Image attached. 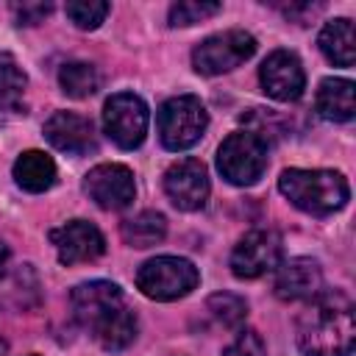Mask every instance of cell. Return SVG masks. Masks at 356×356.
<instances>
[{
	"label": "cell",
	"mask_w": 356,
	"mask_h": 356,
	"mask_svg": "<svg viewBox=\"0 0 356 356\" xmlns=\"http://www.w3.org/2000/svg\"><path fill=\"white\" fill-rule=\"evenodd\" d=\"M75 320L92 331L103 350L120 353L136 339V314L128 309L125 295L111 281H86L78 284L70 295Z\"/></svg>",
	"instance_id": "cell-1"
},
{
	"label": "cell",
	"mask_w": 356,
	"mask_h": 356,
	"mask_svg": "<svg viewBox=\"0 0 356 356\" xmlns=\"http://www.w3.org/2000/svg\"><path fill=\"white\" fill-rule=\"evenodd\" d=\"M298 348L306 356H350L356 345L353 306L342 292H320L300 312L295 325Z\"/></svg>",
	"instance_id": "cell-2"
},
{
	"label": "cell",
	"mask_w": 356,
	"mask_h": 356,
	"mask_svg": "<svg viewBox=\"0 0 356 356\" xmlns=\"http://www.w3.org/2000/svg\"><path fill=\"white\" fill-rule=\"evenodd\" d=\"M278 189L295 209L314 214V217H325V214L339 211L350 197V186H348L345 175L337 170L292 167V170L281 172Z\"/></svg>",
	"instance_id": "cell-3"
},
{
	"label": "cell",
	"mask_w": 356,
	"mask_h": 356,
	"mask_svg": "<svg viewBox=\"0 0 356 356\" xmlns=\"http://www.w3.org/2000/svg\"><path fill=\"white\" fill-rule=\"evenodd\" d=\"M270 145L256 131H234L217 150V170L234 186H253L267 170Z\"/></svg>",
	"instance_id": "cell-4"
},
{
	"label": "cell",
	"mask_w": 356,
	"mask_h": 356,
	"mask_svg": "<svg viewBox=\"0 0 356 356\" xmlns=\"http://www.w3.org/2000/svg\"><path fill=\"white\" fill-rule=\"evenodd\" d=\"M159 125V139L167 150H189L192 145L200 142V136L209 128V111L195 95H178L161 103L156 114Z\"/></svg>",
	"instance_id": "cell-5"
},
{
	"label": "cell",
	"mask_w": 356,
	"mask_h": 356,
	"mask_svg": "<svg viewBox=\"0 0 356 356\" xmlns=\"http://www.w3.org/2000/svg\"><path fill=\"white\" fill-rule=\"evenodd\" d=\"M200 281L197 267L184 256H156L136 270V286L150 300L186 298Z\"/></svg>",
	"instance_id": "cell-6"
},
{
	"label": "cell",
	"mask_w": 356,
	"mask_h": 356,
	"mask_svg": "<svg viewBox=\"0 0 356 356\" xmlns=\"http://www.w3.org/2000/svg\"><path fill=\"white\" fill-rule=\"evenodd\" d=\"M147 122H150V111L145 100L134 92H117L103 106V131L122 150H134L145 142Z\"/></svg>",
	"instance_id": "cell-7"
},
{
	"label": "cell",
	"mask_w": 356,
	"mask_h": 356,
	"mask_svg": "<svg viewBox=\"0 0 356 356\" xmlns=\"http://www.w3.org/2000/svg\"><path fill=\"white\" fill-rule=\"evenodd\" d=\"M256 53V39L248 31H222L214 36H206L192 50V67L200 75H222L239 64H245Z\"/></svg>",
	"instance_id": "cell-8"
},
{
	"label": "cell",
	"mask_w": 356,
	"mask_h": 356,
	"mask_svg": "<svg viewBox=\"0 0 356 356\" xmlns=\"http://www.w3.org/2000/svg\"><path fill=\"white\" fill-rule=\"evenodd\" d=\"M281 261H284L281 234L270 228H256L236 242L231 253V273L236 278H259L264 273H273Z\"/></svg>",
	"instance_id": "cell-9"
},
{
	"label": "cell",
	"mask_w": 356,
	"mask_h": 356,
	"mask_svg": "<svg viewBox=\"0 0 356 356\" xmlns=\"http://www.w3.org/2000/svg\"><path fill=\"white\" fill-rule=\"evenodd\" d=\"M83 192L106 211H122L136 197L134 172L125 164H97L83 178Z\"/></svg>",
	"instance_id": "cell-10"
},
{
	"label": "cell",
	"mask_w": 356,
	"mask_h": 356,
	"mask_svg": "<svg viewBox=\"0 0 356 356\" xmlns=\"http://www.w3.org/2000/svg\"><path fill=\"white\" fill-rule=\"evenodd\" d=\"M164 192L181 211H197L209 197V170L200 159H181L164 172Z\"/></svg>",
	"instance_id": "cell-11"
},
{
	"label": "cell",
	"mask_w": 356,
	"mask_h": 356,
	"mask_svg": "<svg viewBox=\"0 0 356 356\" xmlns=\"http://www.w3.org/2000/svg\"><path fill=\"white\" fill-rule=\"evenodd\" d=\"M50 242L56 245L58 261L67 267L81 261H95L97 256L106 253V236L89 220H70L61 228H53Z\"/></svg>",
	"instance_id": "cell-12"
},
{
	"label": "cell",
	"mask_w": 356,
	"mask_h": 356,
	"mask_svg": "<svg viewBox=\"0 0 356 356\" xmlns=\"http://www.w3.org/2000/svg\"><path fill=\"white\" fill-rule=\"evenodd\" d=\"M259 81H261V89L273 97V100H281V103H292L303 95L306 89V72H303V64L295 53L289 50H275L264 58L261 70H259Z\"/></svg>",
	"instance_id": "cell-13"
},
{
	"label": "cell",
	"mask_w": 356,
	"mask_h": 356,
	"mask_svg": "<svg viewBox=\"0 0 356 356\" xmlns=\"http://www.w3.org/2000/svg\"><path fill=\"white\" fill-rule=\"evenodd\" d=\"M44 139L67 156H83L95 150V125L75 111H53L44 122Z\"/></svg>",
	"instance_id": "cell-14"
},
{
	"label": "cell",
	"mask_w": 356,
	"mask_h": 356,
	"mask_svg": "<svg viewBox=\"0 0 356 356\" xmlns=\"http://www.w3.org/2000/svg\"><path fill=\"white\" fill-rule=\"evenodd\" d=\"M275 295L281 300H312L323 292V270L314 259L298 256L275 267Z\"/></svg>",
	"instance_id": "cell-15"
},
{
	"label": "cell",
	"mask_w": 356,
	"mask_h": 356,
	"mask_svg": "<svg viewBox=\"0 0 356 356\" xmlns=\"http://www.w3.org/2000/svg\"><path fill=\"white\" fill-rule=\"evenodd\" d=\"M314 108L328 122H348L356 111V86L348 78H325L320 81Z\"/></svg>",
	"instance_id": "cell-16"
},
{
	"label": "cell",
	"mask_w": 356,
	"mask_h": 356,
	"mask_svg": "<svg viewBox=\"0 0 356 356\" xmlns=\"http://www.w3.org/2000/svg\"><path fill=\"white\" fill-rule=\"evenodd\" d=\"M25 83L28 78L14 61V56L0 53V125L25 117Z\"/></svg>",
	"instance_id": "cell-17"
},
{
	"label": "cell",
	"mask_w": 356,
	"mask_h": 356,
	"mask_svg": "<svg viewBox=\"0 0 356 356\" xmlns=\"http://www.w3.org/2000/svg\"><path fill=\"white\" fill-rule=\"evenodd\" d=\"M14 181L25 192H47L56 184V161L42 150H25L14 161Z\"/></svg>",
	"instance_id": "cell-18"
},
{
	"label": "cell",
	"mask_w": 356,
	"mask_h": 356,
	"mask_svg": "<svg viewBox=\"0 0 356 356\" xmlns=\"http://www.w3.org/2000/svg\"><path fill=\"white\" fill-rule=\"evenodd\" d=\"M323 56L337 67H353L356 61V44H353V22L348 17L328 19L317 39Z\"/></svg>",
	"instance_id": "cell-19"
},
{
	"label": "cell",
	"mask_w": 356,
	"mask_h": 356,
	"mask_svg": "<svg viewBox=\"0 0 356 356\" xmlns=\"http://www.w3.org/2000/svg\"><path fill=\"white\" fill-rule=\"evenodd\" d=\"M122 239L131 248H153L167 236V220L159 211H139L122 222Z\"/></svg>",
	"instance_id": "cell-20"
},
{
	"label": "cell",
	"mask_w": 356,
	"mask_h": 356,
	"mask_svg": "<svg viewBox=\"0 0 356 356\" xmlns=\"http://www.w3.org/2000/svg\"><path fill=\"white\" fill-rule=\"evenodd\" d=\"M58 86L67 97L83 100L100 89V72L89 61H70L58 70Z\"/></svg>",
	"instance_id": "cell-21"
},
{
	"label": "cell",
	"mask_w": 356,
	"mask_h": 356,
	"mask_svg": "<svg viewBox=\"0 0 356 356\" xmlns=\"http://www.w3.org/2000/svg\"><path fill=\"white\" fill-rule=\"evenodd\" d=\"M206 309L225 328H239L245 323V317H248V303L239 295H234V292H217V295H211L206 300Z\"/></svg>",
	"instance_id": "cell-22"
},
{
	"label": "cell",
	"mask_w": 356,
	"mask_h": 356,
	"mask_svg": "<svg viewBox=\"0 0 356 356\" xmlns=\"http://www.w3.org/2000/svg\"><path fill=\"white\" fill-rule=\"evenodd\" d=\"M108 8H111V6L103 3V0H72V3L64 6L67 17H70L81 31H95V28H100V22L106 19Z\"/></svg>",
	"instance_id": "cell-23"
},
{
	"label": "cell",
	"mask_w": 356,
	"mask_h": 356,
	"mask_svg": "<svg viewBox=\"0 0 356 356\" xmlns=\"http://www.w3.org/2000/svg\"><path fill=\"white\" fill-rule=\"evenodd\" d=\"M220 8H222L220 3H209V0H181L170 8V25L172 28L195 25V22H203V19L214 17Z\"/></svg>",
	"instance_id": "cell-24"
},
{
	"label": "cell",
	"mask_w": 356,
	"mask_h": 356,
	"mask_svg": "<svg viewBox=\"0 0 356 356\" xmlns=\"http://www.w3.org/2000/svg\"><path fill=\"white\" fill-rule=\"evenodd\" d=\"M222 356H267V345H264L259 331L242 328L236 334V339L222 350Z\"/></svg>",
	"instance_id": "cell-25"
},
{
	"label": "cell",
	"mask_w": 356,
	"mask_h": 356,
	"mask_svg": "<svg viewBox=\"0 0 356 356\" xmlns=\"http://www.w3.org/2000/svg\"><path fill=\"white\" fill-rule=\"evenodd\" d=\"M53 11V3H14V14L19 25H36Z\"/></svg>",
	"instance_id": "cell-26"
},
{
	"label": "cell",
	"mask_w": 356,
	"mask_h": 356,
	"mask_svg": "<svg viewBox=\"0 0 356 356\" xmlns=\"http://www.w3.org/2000/svg\"><path fill=\"white\" fill-rule=\"evenodd\" d=\"M6 264H8V248L0 242V278H3V273H6Z\"/></svg>",
	"instance_id": "cell-27"
},
{
	"label": "cell",
	"mask_w": 356,
	"mask_h": 356,
	"mask_svg": "<svg viewBox=\"0 0 356 356\" xmlns=\"http://www.w3.org/2000/svg\"><path fill=\"white\" fill-rule=\"evenodd\" d=\"M6 353H8V342L0 337V356H6Z\"/></svg>",
	"instance_id": "cell-28"
}]
</instances>
